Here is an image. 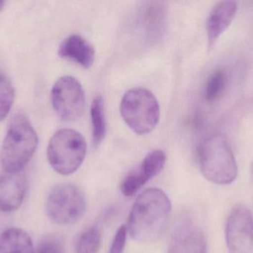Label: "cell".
<instances>
[{"instance_id": "10", "label": "cell", "mask_w": 253, "mask_h": 253, "mask_svg": "<svg viewBox=\"0 0 253 253\" xmlns=\"http://www.w3.org/2000/svg\"><path fill=\"white\" fill-rule=\"evenodd\" d=\"M28 180L23 172L0 175V210L13 212L20 207L26 195Z\"/></svg>"}, {"instance_id": "9", "label": "cell", "mask_w": 253, "mask_h": 253, "mask_svg": "<svg viewBox=\"0 0 253 253\" xmlns=\"http://www.w3.org/2000/svg\"><path fill=\"white\" fill-rule=\"evenodd\" d=\"M167 156L162 150L149 153L138 169L129 172L122 181V193L126 197L134 196L152 178L159 175L165 167Z\"/></svg>"}, {"instance_id": "20", "label": "cell", "mask_w": 253, "mask_h": 253, "mask_svg": "<svg viewBox=\"0 0 253 253\" xmlns=\"http://www.w3.org/2000/svg\"><path fill=\"white\" fill-rule=\"evenodd\" d=\"M127 228L122 226L117 230L108 253H123L126 248Z\"/></svg>"}, {"instance_id": "12", "label": "cell", "mask_w": 253, "mask_h": 253, "mask_svg": "<svg viewBox=\"0 0 253 253\" xmlns=\"http://www.w3.org/2000/svg\"><path fill=\"white\" fill-rule=\"evenodd\" d=\"M238 4L235 1H221L211 9L206 22L208 46L212 49L235 19Z\"/></svg>"}, {"instance_id": "15", "label": "cell", "mask_w": 253, "mask_h": 253, "mask_svg": "<svg viewBox=\"0 0 253 253\" xmlns=\"http://www.w3.org/2000/svg\"><path fill=\"white\" fill-rule=\"evenodd\" d=\"M90 116L93 126V144L95 147H98L103 141L106 134V122L102 97H96L93 100L90 109Z\"/></svg>"}, {"instance_id": "11", "label": "cell", "mask_w": 253, "mask_h": 253, "mask_svg": "<svg viewBox=\"0 0 253 253\" xmlns=\"http://www.w3.org/2000/svg\"><path fill=\"white\" fill-rule=\"evenodd\" d=\"M168 253H207L202 230L190 221L180 224L171 238Z\"/></svg>"}, {"instance_id": "1", "label": "cell", "mask_w": 253, "mask_h": 253, "mask_svg": "<svg viewBox=\"0 0 253 253\" xmlns=\"http://www.w3.org/2000/svg\"><path fill=\"white\" fill-rule=\"evenodd\" d=\"M171 209L170 201L162 190H146L137 198L131 209L126 227L129 234L137 242L156 240L166 228Z\"/></svg>"}, {"instance_id": "5", "label": "cell", "mask_w": 253, "mask_h": 253, "mask_svg": "<svg viewBox=\"0 0 253 253\" xmlns=\"http://www.w3.org/2000/svg\"><path fill=\"white\" fill-rule=\"evenodd\" d=\"M120 111L126 124L138 135L150 133L160 118L157 99L151 92L142 88H135L125 94Z\"/></svg>"}, {"instance_id": "19", "label": "cell", "mask_w": 253, "mask_h": 253, "mask_svg": "<svg viewBox=\"0 0 253 253\" xmlns=\"http://www.w3.org/2000/svg\"><path fill=\"white\" fill-rule=\"evenodd\" d=\"M37 253H65V248L60 239L48 236L41 242Z\"/></svg>"}, {"instance_id": "4", "label": "cell", "mask_w": 253, "mask_h": 253, "mask_svg": "<svg viewBox=\"0 0 253 253\" xmlns=\"http://www.w3.org/2000/svg\"><path fill=\"white\" fill-rule=\"evenodd\" d=\"M87 152L84 137L76 130L62 129L52 137L47 147V159L51 167L62 175L78 170Z\"/></svg>"}, {"instance_id": "2", "label": "cell", "mask_w": 253, "mask_h": 253, "mask_svg": "<svg viewBox=\"0 0 253 253\" xmlns=\"http://www.w3.org/2000/svg\"><path fill=\"white\" fill-rule=\"evenodd\" d=\"M38 136L25 116L16 114L10 121L0 150V163L9 173L22 172L38 146Z\"/></svg>"}, {"instance_id": "17", "label": "cell", "mask_w": 253, "mask_h": 253, "mask_svg": "<svg viewBox=\"0 0 253 253\" xmlns=\"http://www.w3.org/2000/svg\"><path fill=\"white\" fill-rule=\"evenodd\" d=\"M101 246V233L99 229L92 227L79 238L77 253H97Z\"/></svg>"}, {"instance_id": "16", "label": "cell", "mask_w": 253, "mask_h": 253, "mask_svg": "<svg viewBox=\"0 0 253 253\" xmlns=\"http://www.w3.org/2000/svg\"><path fill=\"white\" fill-rule=\"evenodd\" d=\"M228 78L224 70L218 69L214 71L207 82L205 88V98L209 102H214L220 98L226 86Z\"/></svg>"}, {"instance_id": "14", "label": "cell", "mask_w": 253, "mask_h": 253, "mask_svg": "<svg viewBox=\"0 0 253 253\" xmlns=\"http://www.w3.org/2000/svg\"><path fill=\"white\" fill-rule=\"evenodd\" d=\"M0 253H34L32 239L22 229H7L0 235Z\"/></svg>"}, {"instance_id": "21", "label": "cell", "mask_w": 253, "mask_h": 253, "mask_svg": "<svg viewBox=\"0 0 253 253\" xmlns=\"http://www.w3.org/2000/svg\"><path fill=\"white\" fill-rule=\"evenodd\" d=\"M4 3H5L4 1H0V11H1L3 7H4Z\"/></svg>"}, {"instance_id": "7", "label": "cell", "mask_w": 253, "mask_h": 253, "mask_svg": "<svg viewBox=\"0 0 253 253\" xmlns=\"http://www.w3.org/2000/svg\"><path fill=\"white\" fill-rule=\"evenodd\" d=\"M50 98L55 112L64 121L77 120L84 111V90L75 77L64 76L59 78L52 88Z\"/></svg>"}, {"instance_id": "13", "label": "cell", "mask_w": 253, "mask_h": 253, "mask_svg": "<svg viewBox=\"0 0 253 253\" xmlns=\"http://www.w3.org/2000/svg\"><path fill=\"white\" fill-rule=\"evenodd\" d=\"M95 53L93 46L77 34L67 37L59 48V55L61 57L74 61L84 68H90L93 65Z\"/></svg>"}, {"instance_id": "6", "label": "cell", "mask_w": 253, "mask_h": 253, "mask_svg": "<svg viewBox=\"0 0 253 253\" xmlns=\"http://www.w3.org/2000/svg\"><path fill=\"white\" fill-rule=\"evenodd\" d=\"M45 209L49 218L56 224H74L85 212V198L74 184H59L49 193Z\"/></svg>"}, {"instance_id": "18", "label": "cell", "mask_w": 253, "mask_h": 253, "mask_svg": "<svg viewBox=\"0 0 253 253\" xmlns=\"http://www.w3.org/2000/svg\"><path fill=\"white\" fill-rule=\"evenodd\" d=\"M15 98V90L10 80L0 74V122L10 112Z\"/></svg>"}, {"instance_id": "8", "label": "cell", "mask_w": 253, "mask_h": 253, "mask_svg": "<svg viewBox=\"0 0 253 253\" xmlns=\"http://www.w3.org/2000/svg\"><path fill=\"white\" fill-rule=\"evenodd\" d=\"M226 242L229 253H253V220L245 205L235 206L227 218Z\"/></svg>"}, {"instance_id": "22", "label": "cell", "mask_w": 253, "mask_h": 253, "mask_svg": "<svg viewBox=\"0 0 253 253\" xmlns=\"http://www.w3.org/2000/svg\"><path fill=\"white\" fill-rule=\"evenodd\" d=\"M251 177H252V178L253 180V161L252 163V165H251Z\"/></svg>"}, {"instance_id": "3", "label": "cell", "mask_w": 253, "mask_h": 253, "mask_svg": "<svg viewBox=\"0 0 253 253\" xmlns=\"http://www.w3.org/2000/svg\"><path fill=\"white\" fill-rule=\"evenodd\" d=\"M198 159L202 175L211 182L226 185L237 178L236 158L222 134H214L201 143Z\"/></svg>"}]
</instances>
